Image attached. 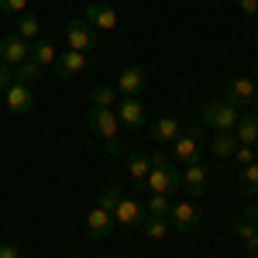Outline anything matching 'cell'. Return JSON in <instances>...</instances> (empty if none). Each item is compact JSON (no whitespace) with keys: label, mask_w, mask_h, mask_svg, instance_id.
Wrapping results in <instances>:
<instances>
[{"label":"cell","mask_w":258,"mask_h":258,"mask_svg":"<svg viewBox=\"0 0 258 258\" xmlns=\"http://www.w3.org/2000/svg\"><path fill=\"white\" fill-rule=\"evenodd\" d=\"M120 197H124V193H120V186H107V189L100 193V207L114 214V207H117V203H120Z\"/></svg>","instance_id":"cell-29"},{"label":"cell","mask_w":258,"mask_h":258,"mask_svg":"<svg viewBox=\"0 0 258 258\" xmlns=\"http://www.w3.org/2000/svg\"><path fill=\"white\" fill-rule=\"evenodd\" d=\"M24 59H28V41L21 38V35H4L0 38V62H7L11 69H18Z\"/></svg>","instance_id":"cell-13"},{"label":"cell","mask_w":258,"mask_h":258,"mask_svg":"<svg viewBox=\"0 0 258 258\" xmlns=\"http://www.w3.org/2000/svg\"><path fill=\"white\" fill-rule=\"evenodd\" d=\"M114 114H117V120L124 127H131V131L145 127V103H141L138 97H120V103L114 107Z\"/></svg>","instance_id":"cell-7"},{"label":"cell","mask_w":258,"mask_h":258,"mask_svg":"<svg viewBox=\"0 0 258 258\" xmlns=\"http://www.w3.org/2000/svg\"><path fill=\"white\" fill-rule=\"evenodd\" d=\"M41 69H45V66H38L35 59H24L18 69H14V83H24V86H31V83H38V80H41Z\"/></svg>","instance_id":"cell-23"},{"label":"cell","mask_w":258,"mask_h":258,"mask_svg":"<svg viewBox=\"0 0 258 258\" xmlns=\"http://www.w3.org/2000/svg\"><path fill=\"white\" fill-rule=\"evenodd\" d=\"M200 120H203V127H210L217 135H224V131L234 135V127H238V120H241V110L231 107V103H224V100H210V103L200 107Z\"/></svg>","instance_id":"cell-3"},{"label":"cell","mask_w":258,"mask_h":258,"mask_svg":"<svg viewBox=\"0 0 258 258\" xmlns=\"http://www.w3.org/2000/svg\"><path fill=\"white\" fill-rule=\"evenodd\" d=\"M152 217H169V210H172V203H169V197H162V193H152V200H148V207H145Z\"/></svg>","instance_id":"cell-28"},{"label":"cell","mask_w":258,"mask_h":258,"mask_svg":"<svg viewBox=\"0 0 258 258\" xmlns=\"http://www.w3.org/2000/svg\"><path fill=\"white\" fill-rule=\"evenodd\" d=\"M234 231H238V238L244 241V251H248V258H258V227L251 224L248 217H241L238 224H234Z\"/></svg>","instance_id":"cell-20"},{"label":"cell","mask_w":258,"mask_h":258,"mask_svg":"<svg viewBox=\"0 0 258 258\" xmlns=\"http://www.w3.org/2000/svg\"><path fill=\"white\" fill-rule=\"evenodd\" d=\"M93 107H107V110H114L120 103V93H117V86H110V83H100L97 90H93Z\"/></svg>","instance_id":"cell-21"},{"label":"cell","mask_w":258,"mask_h":258,"mask_svg":"<svg viewBox=\"0 0 258 258\" xmlns=\"http://www.w3.org/2000/svg\"><path fill=\"white\" fill-rule=\"evenodd\" d=\"M255 100V80H248V76H238V80L227 83V93H224V103H231V107H244V103H251Z\"/></svg>","instance_id":"cell-14"},{"label":"cell","mask_w":258,"mask_h":258,"mask_svg":"<svg viewBox=\"0 0 258 258\" xmlns=\"http://www.w3.org/2000/svg\"><path fill=\"white\" fill-rule=\"evenodd\" d=\"M148 159H152V172H148V179H145L141 186H148L152 193H162V197L182 189V172L165 159V152H152Z\"/></svg>","instance_id":"cell-1"},{"label":"cell","mask_w":258,"mask_h":258,"mask_svg":"<svg viewBox=\"0 0 258 258\" xmlns=\"http://www.w3.org/2000/svg\"><path fill=\"white\" fill-rule=\"evenodd\" d=\"M241 193L244 197H255L258 193V162H248V165H241Z\"/></svg>","instance_id":"cell-25"},{"label":"cell","mask_w":258,"mask_h":258,"mask_svg":"<svg viewBox=\"0 0 258 258\" xmlns=\"http://www.w3.org/2000/svg\"><path fill=\"white\" fill-rule=\"evenodd\" d=\"M28 7V0H0V11L4 14H21Z\"/></svg>","instance_id":"cell-31"},{"label":"cell","mask_w":258,"mask_h":258,"mask_svg":"<svg viewBox=\"0 0 258 258\" xmlns=\"http://www.w3.org/2000/svg\"><path fill=\"white\" fill-rule=\"evenodd\" d=\"M114 224H117L114 214L103 210V207H97V210L86 214V234H90L93 241H107V238H110V231H114Z\"/></svg>","instance_id":"cell-10"},{"label":"cell","mask_w":258,"mask_h":258,"mask_svg":"<svg viewBox=\"0 0 258 258\" xmlns=\"http://www.w3.org/2000/svg\"><path fill=\"white\" fill-rule=\"evenodd\" d=\"M86 69H90V59L83 52H73V48L59 52V59H55V76L59 80H73V76H80Z\"/></svg>","instance_id":"cell-8"},{"label":"cell","mask_w":258,"mask_h":258,"mask_svg":"<svg viewBox=\"0 0 258 258\" xmlns=\"http://www.w3.org/2000/svg\"><path fill=\"white\" fill-rule=\"evenodd\" d=\"M169 224L176 227L179 234H189L193 227L200 224V210L186 200V203H172V210H169Z\"/></svg>","instance_id":"cell-11"},{"label":"cell","mask_w":258,"mask_h":258,"mask_svg":"<svg viewBox=\"0 0 258 258\" xmlns=\"http://www.w3.org/2000/svg\"><path fill=\"white\" fill-rule=\"evenodd\" d=\"M148 172H152V159H148V155H141V152H135V155L127 159V176L138 179V182H145Z\"/></svg>","instance_id":"cell-24"},{"label":"cell","mask_w":258,"mask_h":258,"mask_svg":"<svg viewBox=\"0 0 258 258\" xmlns=\"http://www.w3.org/2000/svg\"><path fill=\"white\" fill-rule=\"evenodd\" d=\"M86 124L97 131L100 138H103L107 155H110V159H117V155H120V141H117L120 120H117V114H114V110H107V107H90V110H86Z\"/></svg>","instance_id":"cell-2"},{"label":"cell","mask_w":258,"mask_h":258,"mask_svg":"<svg viewBox=\"0 0 258 258\" xmlns=\"http://www.w3.org/2000/svg\"><path fill=\"white\" fill-rule=\"evenodd\" d=\"M234 148H238V138H234L231 131H224V135H217V138L210 141L214 159H234Z\"/></svg>","instance_id":"cell-22"},{"label":"cell","mask_w":258,"mask_h":258,"mask_svg":"<svg viewBox=\"0 0 258 258\" xmlns=\"http://www.w3.org/2000/svg\"><path fill=\"white\" fill-rule=\"evenodd\" d=\"M251 103H255V114H258V83H255V100Z\"/></svg>","instance_id":"cell-36"},{"label":"cell","mask_w":258,"mask_h":258,"mask_svg":"<svg viewBox=\"0 0 258 258\" xmlns=\"http://www.w3.org/2000/svg\"><path fill=\"white\" fill-rule=\"evenodd\" d=\"M255 48H258V35H255Z\"/></svg>","instance_id":"cell-38"},{"label":"cell","mask_w":258,"mask_h":258,"mask_svg":"<svg viewBox=\"0 0 258 258\" xmlns=\"http://www.w3.org/2000/svg\"><path fill=\"white\" fill-rule=\"evenodd\" d=\"M83 21H90L93 28H107V31L117 28V14H114V7H107V4H100V0H93V4L86 7Z\"/></svg>","instance_id":"cell-15"},{"label":"cell","mask_w":258,"mask_h":258,"mask_svg":"<svg viewBox=\"0 0 258 258\" xmlns=\"http://www.w3.org/2000/svg\"><path fill=\"white\" fill-rule=\"evenodd\" d=\"M145 217H148V210L131 197H120V203L114 207V220H117L120 227H131V231H135V227L145 224Z\"/></svg>","instance_id":"cell-6"},{"label":"cell","mask_w":258,"mask_h":258,"mask_svg":"<svg viewBox=\"0 0 258 258\" xmlns=\"http://www.w3.org/2000/svg\"><path fill=\"white\" fill-rule=\"evenodd\" d=\"M141 227H145V234H148L152 241H162L165 234H169V227H172V224H169V217H152V214H148Z\"/></svg>","instance_id":"cell-27"},{"label":"cell","mask_w":258,"mask_h":258,"mask_svg":"<svg viewBox=\"0 0 258 258\" xmlns=\"http://www.w3.org/2000/svg\"><path fill=\"white\" fill-rule=\"evenodd\" d=\"M0 258H21L18 244H0Z\"/></svg>","instance_id":"cell-34"},{"label":"cell","mask_w":258,"mask_h":258,"mask_svg":"<svg viewBox=\"0 0 258 258\" xmlns=\"http://www.w3.org/2000/svg\"><path fill=\"white\" fill-rule=\"evenodd\" d=\"M234 4H238L248 18H258V0H234Z\"/></svg>","instance_id":"cell-33"},{"label":"cell","mask_w":258,"mask_h":258,"mask_svg":"<svg viewBox=\"0 0 258 258\" xmlns=\"http://www.w3.org/2000/svg\"><path fill=\"white\" fill-rule=\"evenodd\" d=\"M207 165L203 162H193V165H186L182 169V189H189L193 197H203L207 193Z\"/></svg>","instance_id":"cell-16"},{"label":"cell","mask_w":258,"mask_h":258,"mask_svg":"<svg viewBox=\"0 0 258 258\" xmlns=\"http://www.w3.org/2000/svg\"><path fill=\"white\" fill-rule=\"evenodd\" d=\"M234 138H238V145H251L255 148L258 145V114H241L238 127H234Z\"/></svg>","instance_id":"cell-18"},{"label":"cell","mask_w":258,"mask_h":258,"mask_svg":"<svg viewBox=\"0 0 258 258\" xmlns=\"http://www.w3.org/2000/svg\"><path fill=\"white\" fill-rule=\"evenodd\" d=\"M28 59H35L38 66H55V45L52 41H45V38H35L31 45H28Z\"/></svg>","instance_id":"cell-19"},{"label":"cell","mask_w":258,"mask_h":258,"mask_svg":"<svg viewBox=\"0 0 258 258\" xmlns=\"http://www.w3.org/2000/svg\"><path fill=\"white\" fill-rule=\"evenodd\" d=\"M114 86H117L120 97H138L141 90L148 86V73H145L141 66H131V69H124V73L117 76V83H114Z\"/></svg>","instance_id":"cell-12"},{"label":"cell","mask_w":258,"mask_h":258,"mask_svg":"<svg viewBox=\"0 0 258 258\" xmlns=\"http://www.w3.org/2000/svg\"><path fill=\"white\" fill-rule=\"evenodd\" d=\"M200 138H203V131H197V127L182 131V135L172 141V159H179L182 165H193V162H200Z\"/></svg>","instance_id":"cell-5"},{"label":"cell","mask_w":258,"mask_h":258,"mask_svg":"<svg viewBox=\"0 0 258 258\" xmlns=\"http://www.w3.org/2000/svg\"><path fill=\"white\" fill-rule=\"evenodd\" d=\"M66 38H69V48L73 52H90V48H97V28L90 24V21H69L66 24Z\"/></svg>","instance_id":"cell-4"},{"label":"cell","mask_w":258,"mask_h":258,"mask_svg":"<svg viewBox=\"0 0 258 258\" xmlns=\"http://www.w3.org/2000/svg\"><path fill=\"white\" fill-rule=\"evenodd\" d=\"M234 162H238V165L255 162V148H251V145H238V148H234Z\"/></svg>","instance_id":"cell-30"},{"label":"cell","mask_w":258,"mask_h":258,"mask_svg":"<svg viewBox=\"0 0 258 258\" xmlns=\"http://www.w3.org/2000/svg\"><path fill=\"white\" fill-rule=\"evenodd\" d=\"M244 217H248V220L258 227V207H255V203H248V207H244Z\"/></svg>","instance_id":"cell-35"},{"label":"cell","mask_w":258,"mask_h":258,"mask_svg":"<svg viewBox=\"0 0 258 258\" xmlns=\"http://www.w3.org/2000/svg\"><path fill=\"white\" fill-rule=\"evenodd\" d=\"M4 103H7L11 114H31V107H35L31 86H24V83H11V86L4 90Z\"/></svg>","instance_id":"cell-9"},{"label":"cell","mask_w":258,"mask_h":258,"mask_svg":"<svg viewBox=\"0 0 258 258\" xmlns=\"http://www.w3.org/2000/svg\"><path fill=\"white\" fill-rule=\"evenodd\" d=\"M14 83V69L7 66V62H0V97H4V90Z\"/></svg>","instance_id":"cell-32"},{"label":"cell","mask_w":258,"mask_h":258,"mask_svg":"<svg viewBox=\"0 0 258 258\" xmlns=\"http://www.w3.org/2000/svg\"><path fill=\"white\" fill-rule=\"evenodd\" d=\"M38 31H41V21L35 18V14H21V18H18V31H14V35H21L28 45L38 38Z\"/></svg>","instance_id":"cell-26"},{"label":"cell","mask_w":258,"mask_h":258,"mask_svg":"<svg viewBox=\"0 0 258 258\" xmlns=\"http://www.w3.org/2000/svg\"><path fill=\"white\" fill-rule=\"evenodd\" d=\"M255 162H258V145H255Z\"/></svg>","instance_id":"cell-37"},{"label":"cell","mask_w":258,"mask_h":258,"mask_svg":"<svg viewBox=\"0 0 258 258\" xmlns=\"http://www.w3.org/2000/svg\"><path fill=\"white\" fill-rule=\"evenodd\" d=\"M179 135H182V124L176 117H162V120L152 124V138L159 141V145H172Z\"/></svg>","instance_id":"cell-17"}]
</instances>
